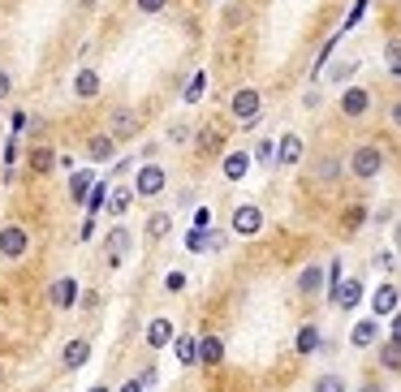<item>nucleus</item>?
<instances>
[{"label": "nucleus", "mask_w": 401, "mask_h": 392, "mask_svg": "<svg viewBox=\"0 0 401 392\" xmlns=\"http://www.w3.org/2000/svg\"><path fill=\"white\" fill-rule=\"evenodd\" d=\"M350 173H354V177H363V181L380 177V173H384V151H380V147H371V142L354 147V155H350Z\"/></svg>", "instance_id": "f257e3e1"}, {"label": "nucleus", "mask_w": 401, "mask_h": 392, "mask_svg": "<svg viewBox=\"0 0 401 392\" xmlns=\"http://www.w3.org/2000/svg\"><path fill=\"white\" fill-rule=\"evenodd\" d=\"M138 108H130V103H117V108H112L108 112V134L112 138H134L138 134Z\"/></svg>", "instance_id": "f03ea898"}, {"label": "nucleus", "mask_w": 401, "mask_h": 392, "mask_svg": "<svg viewBox=\"0 0 401 392\" xmlns=\"http://www.w3.org/2000/svg\"><path fill=\"white\" fill-rule=\"evenodd\" d=\"M259 91L255 86H242V91H234V103H229V112H234V117L242 121V125H255L259 121Z\"/></svg>", "instance_id": "7ed1b4c3"}, {"label": "nucleus", "mask_w": 401, "mask_h": 392, "mask_svg": "<svg viewBox=\"0 0 401 392\" xmlns=\"http://www.w3.org/2000/svg\"><path fill=\"white\" fill-rule=\"evenodd\" d=\"M48 302H52V310H74L78 306V280L74 276H56L52 289H48Z\"/></svg>", "instance_id": "20e7f679"}, {"label": "nucleus", "mask_w": 401, "mask_h": 392, "mask_svg": "<svg viewBox=\"0 0 401 392\" xmlns=\"http://www.w3.org/2000/svg\"><path fill=\"white\" fill-rule=\"evenodd\" d=\"M164 186H168V177H164L160 164H143V168H138V181H134V194H138V198H155Z\"/></svg>", "instance_id": "39448f33"}, {"label": "nucleus", "mask_w": 401, "mask_h": 392, "mask_svg": "<svg viewBox=\"0 0 401 392\" xmlns=\"http://www.w3.org/2000/svg\"><path fill=\"white\" fill-rule=\"evenodd\" d=\"M26 246H31V237H26L22 224H5V229H0V254L5 259H22Z\"/></svg>", "instance_id": "423d86ee"}, {"label": "nucleus", "mask_w": 401, "mask_h": 392, "mask_svg": "<svg viewBox=\"0 0 401 392\" xmlns=\"http://www.w3.org/2000/svg\"><path fill=\"white\" fill-rule=\"evenodd\" d=\"M263 229V211L255 207V203H242L238 211H234V233H242V237H255Z\"/></svg>", "instance_id": "0eeeda50"}, {"label": "nucleus", "mask_w": 401, "mask_h": 392, "mask_svg": "<svg viewBox=\"0 0 401 392\" xmlns=\"http://www.w3.org/2000/svg\"><path fill=\"white\" fill-rule=\"evenodd\" d=\"M332 302H336L341 310H354V306L363 302V280H358V276H350V280H341V285L332 289Z\"/></svg>", "instance_id": "6e6552de"}, {"label": "nucleus", "mask_w": 401, "mask_h": 392, "mask_svg": "<svg viewBox=\"0 0 401 392\" xmlns=\"http://www.w3.org/2000/svg\"><path fill=\"white\" fill-rule=\"evenodd\" d=\"M173 341H177L173 319H151V323H147V345H151V349H164V345H173Z\"/></svg>", "instance_id": "1a4fd4ad"}, {"label": "nucleus", "mask_w": 401, "mask_h": 392, "mask_svg": "<svg viewBox=\"0 0 401 392\" xmlns=\"http://www.w3.org/2000/svg\"><path fill=\"white\" fill-rule=\"evenodd\" d=\"M367 108H371V95L363 86H350L341 95V112H346V117H367Z\"/></svg>", "instance_id": "9d476101"}, {"label": "nucleus", "mask_w": 401, "mask_h": 392, "mask_svg": "<svg viewBox=\"0 0 401 392\" xmlns=\"http://www.w3.org/2000/svg\"><path fill=\"white\" fill-rule=\"evenodd\" d=\"M298 159H302V138H298V134H285V138L276 142V164H280V168H294Z\"/></svg>", "instance_id": "9b49d317"}, {"label": "nucleus", "mask_w": 401, "mask_h": 392, "mask_svg": "<svg viewBox=\"0 0 401 392\" xmlns=\"http://www.w3.org/2000/svg\"><path fill=\"white\" fill-rule=\"evenodd\" d=\"M99 86H104L99 69H78V78H74V95H78V99H95Z\"/></svg>", "instance_id": "f8f14e48"}, {"label": "nucleus", "mask_w": 401, "mask_h": 392, "mask_svg": "<svg viewBox=\"0 0 401 392\" xmlns=\"http://www.w3.org/2000/svg\"><path fill=\"white\" fill-rule=\"evenodd\" d=\"M104 246H108V263L117 267L126 259V250H130V233L126 229H112V233H104Z\"/></svg>", "instance_id": "ddd939ff"}, {"label": "nucleus", "mask_w": 401, "mask_h": 392, "mask_svg": "<svg viewBox=\"0 0 401 392\" xmlns=\"http://www.w3.org/2000/svg\"><path fill=\"white\" fill-rule=\"evenodd\" d=\"M371 310H375V319L380 315H392L397 310V285H388V280H384V285L371 293Z\"/></svg>", "instance_id": "4468645a"}, {"label": "nucleus", "mask_w": 401, "mask_h": 392, "mask_svg": "<svg viewBox=\"0 0 401 392\" xmlns=\"http://www.w3.org/2000/svg\"><path fill=\"white\" fill-rule=\"evenodd\" d=\"M199 362L203 366H220L224 362V341H220V336H203V341H199Z\"/></svg>", "instance_id": "2eb2a0df"}, {"label": "nucleus", "mask_w": 401, "mask_h": 392, "mask_svg": "<svg viewBox=\"0 0 401 392\" xmlns=\"http://www.w3.org/2000/svg\"><path fill=\"white\" fill-rule=\"evenodd\" d=\"M87 358H91V345L82 341V336H78V341H70V345H65V354H61L65 371H78V366H87Z\"/></svg>", "instance_id": "dca6fc26"}, {"label": "nucleus", "mask_w": 401, "mask_h": 392, "mask_svg": "<svg viewBox=\"0 0 401 392\" xmlns=\"http://www.w3.org/2000/svg\"><path fill=\"white\" fill-rule=\"evenodd\" d=\"M168 233H173V211H151V215H147V237L160 242V237H168Z\"/></svg>", "instance_id": "f3484780"}, {"label": "nucleus", "mask_w": 401, "mask_h": 392, "mask_svg": "<svg viewBox=\"0 0 401 392\" xmlns=\"http://www.w3.org/2000/svg\"><path fill=\"white\" fill-rule=\"evenodd\" d=\"M246 173H251V155H246V151L224 155V177H229V181H242Z\"/></svg>", "instance_id": "a211bd4d"}, {"label": "nucleus", "mask_w": 401, "mask_h": 392, "mask_svg": "<svg viewBox=\"0 0 401 392\" xmlns=\"http://www.w3.org/2000/svg\"><path fill=\"white\" fill-rule=\"evenodd\" d=\"M319 285H324V267H315V263H311V267H302V271H298V293H307V298H311V293H319Z\"/></svg>", "instance_id": "6ab92c4d"}, {"label": "nucleus", "mask_w": 401, "mask_h": 392, "mask_svg": "<svg viewBox=\"0 0 401 392\" xmlns=\"http://www.w3.org/2000/svg\"><path fill=\"white\" fill-rule=\"evenodd\" d=\"M336 177H341V159H336V155H319V159H315V181L328 186V181H336Z\"/></svg>", "instance_id": "aec40b11"}, {"label": "nucleus", "mask_w": 401, "mask_h": 392, "mask_svg": "<svg viewBox=\"0 0 401 392\" xmlns=\"http://www.w3.org/2000/svg\"><path fill=\"white\" fill-rule=\"evenodd\" d=\"M134 198H138V194H134V186H121V190H112V194H108V211H112V215H126Z\"/></svg>", "instance_id": "412c9836"}, {"label": "nucleus", "mask_w": 401, "mask_h": 392, "mask_svg": "<svg viewBox=\"0 0 401 392\" xmlns=\"http://www.w3.org/2000/svg\"><path fill=\"white\" fill-rule=\"evenodd\" d=\"M375 336H380V323H375V319H363V323H354V336H350V341H354L358 349H367V345H375Z\"/></svg>", "instance_id": "4be33fe9"}, {"label": "nucleus", "mask_w": 401, "mask_h": 392, "mask_svg": "<svg viewBox=\"0 0 401 392\" xmlns=\"http://www.w3.org/2000/svg\"><path fill=\"white\" fill-rule=\"evenodd\" d=\"M173 349H177V362H182V366H194V362H199V341H194V336H177Z\"/></svg>", "instance_id": "5701e85b"}, {"label": "nucleus", "mask_w": 401, "mask_h": 392, "mask_svg": "<svg viewBox=\"0 0 401 392\" xmlns=\"http://www.w3.org/2000/svg\"><path fill=\"white\" fill-rule=\"evenodd\" d=\"M112 147H117V138H112V134H95L91 138V159H112Z\"/></svg>", "instance_id": "b1692460"}, {"label": "nucleus", "mask_w": 401, "mask_h": 392, "mask_svg": "<svg viewBox=\"0 0 401 392\" xmlns=\"http://www.w3.org/2000/svg\"><path fill=\"white\" fill-rule=\"evenodd\" d=\"M294 349H298V354H315V349H319V327H315V323H307V327L298 332V345H294Z\"/></svg>", "instance_id": "393cba45"}, {"label": "nucleus", "mask_w": 401, "mask_h": 392, "mask_svg": "<svg viewBox=\"0 0 401 392\" xmlns=\"http://www.w3.org/2000/svg\"><path fill=\"white\" fill-rule=\"evenodd\" d=\"M380 366H384V371H401V345H397V341L380 345Z\"/></svg>", "instance_id": "a878e982"}, {"label": "nucleus", "mask_w": 401, "mask_h": 392, "mask_svg": "<svg viewBox=\"0 0 401 392\" xmlns=\"http://www.w3.org/2000/svg\"><path fill=\"white\" fill-rule=\"evenodd\" d=\"M31 168H35V173H52V168H56V155H52L48 147H35V151H31Z\"/></svg>", "instance_id": "bb28decb"}, {"label": "nucleus", "mask_w": 401, "mask_h": 392, "mask_svg": "<svg viewBox=\"0 0 401 392\" xmlns=\"http://www.w3.org/2000/svg\"><path fill=\"white\" fill-rule=\"evenodd\" d=\"M91 190H95V177L91 173H74V203H87Z\"/></svg>", "instance_id": "cd10ccee"}, {"label": "nucleus", "mask_w": 401, "mask_h": 392, "mask_svg": "<svg viewBox=\"0 0 401 392\" xmlns=\"http://www.w3.org/2000/svg\"><path fill=\"white\" fill-rule=\"evenodd\" d=\"M354 69H358V61H336V65L328 69V78H332V82H350Z\"/></svg>", "instance_id": "c85d7f7f"}, {"label": "nucleus", "mask_w": 401, "mask_h": 392, "mask_svg": "<svg viewBox=\"0 0 401 392\" xmlns=\"http://www.w3.org/2000/svg\"><path fill=\"white\" fill-rule=\"evenodd\" d=\"M168 142H173V147H186V142H190V125H186V121H173V125H168Z\"/></svg>", "instance_id": "c756f323"}, {"label": "nucleus", "mask_w": 401, "mask_h": 392, "mask_svg": "<svg viewBox=\"0 0 401 392\" xmlns=\"http://www.w3.org/2000/svg\"><path fill=\"white\" fill-rule=\"evenodd\" d=\"M384 61L392 65V74L401 78V39H388V47H384Z\"/></svg>", "instance_id": "7c9ffc66"}, {"label": "nucleus", "mask_w": 401, "mask_h": 392, "mask_svg": "<svg viewBox=\"0 0 401 392\" xmlns=\"http://www.w3.org/2000/svg\"><path fill=\"white\" fill-rule=\"evenodd\" d=\"M315 392H346V379H341V375H319Z\"/></svg>", "instance_id": "2f4dec72"}, {"label": "nucleus", "mask_w": 401, "mask_h": 392, "mask_svg": "<svg viewBox=\"0 0 401 392\" xmlns=\"http://www.w3.org/2000/svg\"><path fill=\"white\" fill-rule=\"evenodd\" d=\"M203 86H207V74L199 69V74L190 78V86H186V103H199V95H203Z\"/></svg>", "instance_id": "473e14b6"}, {"label": "nucleus", "mask_w": 401, "mask_h": 392, "mask_svg": "<svg viewBox=\"0 0 401 392\" xmlns=\"http://www.w3.org/2000/svg\"><path fill=\"white\" fill-rule=\"evenodd\" d=\"M104 203H108V186H104V181H95V190H91V198H87V211L95 215Z\"/></svg>", "instance_id": "72a5a7b5"}, {"label": "nucleus", "mask_w": 401, "mask_h": 392, "mask_svg": "<svg viewBox=\"0 0 401 392\" xmlns=\"http://www.w3.org/2000/svg\"><path fill=\"white\" fill-rule=\"evenodd\" d=\"M199 151H203V155H207V151H220V134H216V130H203V134H199Z\"/></svg>", "instance_id": "f704fd0d"}, {"label": "nucleus", "mask_w": 401, "mask_h": 392, "mask_svg": "<svg viewBox=\"0 0 401 392\" xmlns=\"http://www.w3.org/2000/svg\"><path fill=\"white\" fill-rule=\"evenodd\" d=\"M255 159L259 164H276V142H259L255 147Z\"/></svg>", "instance_id": "c9c22d12"}, {"label": "nucleus", "mask_w": 401, "mask_h": 392, "mask_svg": "<svg viewBox=\"0 0 401 392\" xmlns=\"http://www.w3.org/2000/svg\"><path fill=\"white\" fill-rule=\"evenodd\" d=\"M164 5H168V0H134L138 13H164Z\"/></svg>", "instance_id": "e433bc0d"}, {"label": "nucleus", "mask_w": 401, "mask_h": 392, "mask_svg": "<svg viewBox=\"0 0 401 392\" xmlns=\"http://www.w3.org/2000/svg\"><path fill=\"white\" fill-rule=\"evenodd\" d=\"M164 289H168V293L186 289V271H173V276H164Z\"/></svg>", "instance_id": "4c0bfd02"}, {"label": "nucleus", "mask_w": 401, "mask_h": 392, "mask_svg": "<svg viewBox=\"0 0 401 392\" xmlns=\"http://www.w3.org/2000/svg\"><path fill=\"white\" fill-rule=\"evenodd\" d=\"M186 246H190V250H207V233H203V229H190Z\"/></svg>", "instance_id": "58836bf2"}, {"label": "nucleus", "mask_w": 401, "mask_h": 392, "mask_svg": "<svg viewBox=\"0 0 401 392\" xmlns=\"http://www.w3.org/2000/svg\"><path fill=\"white\" fill-rule=\"evenodd\" d=\"M207 250H224V233L220 229H207Z\"/></svg>", "instance_id": "ea45409f"}, {"label": "nucleus", "mask_w": 401, "mask_h": 392, "mask_svg": "<svg viewBox=\"0 0 401 392\" xmlns=\"http://www.w3.org/2000/svg\"><path fill=\"white\" fill-rule=\"evenodd\" d=\"M207 224H212V211L199 207V211H194V229H207Z\"/></svg>", "instance_id": "a19ab883"}, {"label": "nucleus", "mask_w": 401, "mask_h": 392, "mask_svg": "<svg viewBox=\"0 0 401 392\" xmlns=\"http://www.w3.org/2000/svg\"><path fill=\"white\" fill-rule=\"evenodd\" d=\"M9 91H13V78H9V74H5V69H0V99H5V95H9Z\"/></svg>", "instance_id": "79ce46f5"}, {"label": "nucleus", "mask_w": 401, "mask_h": 392, "mask_svg": "<svg viewBox=\"0 0 401 392\" xmlns=\"http://www.w3.org/2000/svg\"><path fill=\"white\" fill-rule=\"evenodd\" d=\"M302 108H319V91H315V86H311V91L302 95Z\"/></svg>", "instance_id": "37998d69"}, {"label": "nucleus", "mask_w": 401, "mask_h": 392, "mask_svg": "<svg viewBox=\"0 0 401 392\" xmlns=\"http://www.w3.org/2000/svg\"><path fill=\"white\" fill-rule=\"evenodd\" d=\"M143 388H147V379H130V383H126L121 392H143Z\"/></svg>", "instance_id": "c03bdc74"}, {"label": "nucleus", "mask_w": 401, "mask_h": 392, "mask_svg": "<svg viewBox=\"0 0 401 392\" xmlns=\"http://www.w3.org/2000/svg\"><path fill=\"white\" fill-rule=\"evenodd\" d=\"M392 341H397V345H401V315H397V319H392Z\"/></svg>", "instance_id": "a18cd8bd"}, {"label": "nucleus", "mask_w": 401, "mask_h": 392, "mask_svg": "<svg viewBox=\"0 0 401 392\" xmlns=\"http://www.w3.org/2000/svg\"><path fill=\"white\" fill-rule=\"evenodd\" d=\"M392 125H397V130H401V99H397V103H392Z\"/></svg>", "instance_id": "49530a36"}, {"label": "nucleus", "mask_w": 401, "mask_h": 392, "mask_svg": "<svg viewBox=\"0 0 401 392\" xmlns=\"http://www.w3.org/2000/svg\"><path fill=\"white\" fill-rule=\"evenodd\" d=\"M392 246H397V250H401V224H397V233H392Z\"/></svg>", "instance_id": "de8ad7c7"}, {"label": "nucleus", "mask_w": 401, "mask_h": 392, "mask_svg": "<svg viewBox=\"0 0 401 392\" xmlns=\"http://www.w3.org/2000/svg\"><path fill=\"white\" fill-rule=\"evenodd\" d=\"M363 392H384V388H380V383H367V388H363Z\"/></svg>", "instance_id": "09e8293b"}, {"label": "nucleus", "mask_w": 401, "mask_h": 392, "mask_svg": "<svg viewBox=\"0 0 401 392\" xmlns=\"http://www.w3.org/2000/svg\"><path fill=\"white\" fill-rule=\"evenodd\" d=\"M91 392H108V383H95V388H91Z\"/></svg>", "instance_id": "8fccbe9b"}, {"label": "nucleus", "mask_w": 401, "mask_h": 392, "mask_svg": "<svg viewBox=\"0 0 401 392\" xmlns=\"http://www.w3.org/2000/svg\"><path fill=\"white\" fill-rule=\"evenodd\" d=\"M82 5H87V9H91V5H95V0H82Z\"/></svg>", "instance_id": "3c124183"}]
</instances>
